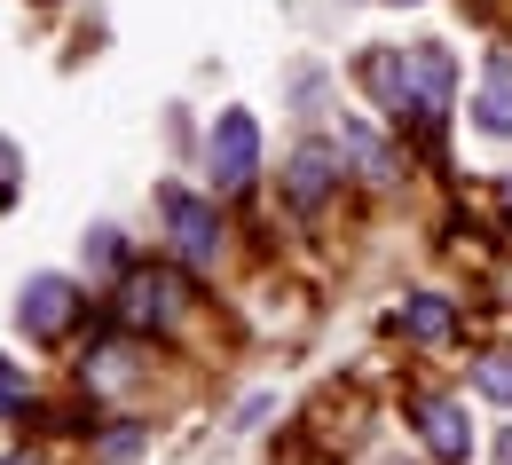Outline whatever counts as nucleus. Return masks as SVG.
<instances>
[{
    "instance_id": "nucleus-17",
    "label": "nucleus",
    "mask_w": 512,
    "mask_h": 465,
    "mask_svg": "<svg viewBox=\"0 0 512 465\" xmlns=\"http://www.w3.org/2000/svg\"><path fill=\"white\" fill-rule=\"evenodd\" d=\"M0 465H40V458H0Z\"/></svg>"
},
{
    "instance_id": "nucleus-16",
    "label": "nucleus",
    "mask_w": 512,
    "mask_h": 465,
    "mask_svg": "<svg viewBox=\"0 0 512 465\" xmlns=\"http://www.w3.org/2000/svg\"><path fill=\"white\" fill-rule=\"evenodd\" d=\"M497 465H512V426H505V434H497Z\"/></svg>"
},
{
    "instance_id": "nucleus-15",
    "label": "nucleus",
    "mask_w": 512,
    "mask_h": 465,
    "mask_svg": "<svg viewBox=\"0 0 512 465\" xmlns=\"http://www.w3.org/2000/svg\"><path fill=\"white\" fill-rule=\"evenodd\" d=\"M95 261L111 268V261H127V245H119V229H95Z\"/></svg>"
},
{
    "instance_id": "nucleus-8",
    "label": "nucleus",
    "mask_w": 512,
    "mask_h": 465,
    "mask_svg": "<svg viewBox=\"0 0 512 465\" xmlns=\"http://www.w3.org/2000/svg\"><path fill=\"white\" fill-rule=\"evenodd\" d=\"M339 158H355L363 182H394V174H402V158L386 150V134H371L363 119H339Z\"/></svg>"
},
{
    "instance_id": "nucleus-14",
    "label": "nucleus",
    "mask_w": 512,
    "mask_h": 465,
    "mask_svg": "<svg viewBox=\"0 0 512 465\" xmlns=\"http://www.w3.org/2000/svg\"><path fill=\"white\" fill-rule=\"evenodd\" d=\"M134 450H142V426H119V434H103V458H111V465H127Z\"/></svg>"
},
{
    "instance_id": "nucleus-5",
    "label": "nucleus",
    "mask_w": 512,
    "mask_h": 465,
    "mask_svg": "<svg viewBox=\"0 0 512 465\" xmlns=\"http://www.w3.org/2000/svg\"><path fill=\"white\" fill-rule=\"evenodd\" d=\"M410 418H418L426 450H434L442 465H465V458H473V426H465V402H449V395H418V402H410Z\"/></svg>"
},
{
    "instance_id": "nucleus-9",
    "label": "nucleus",
    "mask_w": 512,
    "mask_h": 465,
    "mask_svg": "<svg viewBox=\"0 0 512 465\" xmlns=\"http://www.w3.org/2000/svg\"><path fill=\"white\" fill-rule=\"evenodd\" d=\"M402 332L418 339V347H442V339L457 332V308H449L442 292H410V300H402Z\"/></svg>"
},
{
    "instance_id": "nucleus-10",
    "label": "nucleus",
    "mask_w": 512,
    "mask_h": 465,
    "mask_svg": "<svg viewBox=\"0 0 512 465\" xmlns=\"http://www.w3.org/2000/svg\"><path fill=\"white\" fill-rule=\"evenodd\" d=\"M331 166H339V142H308V150L292 158V205H323Z\"/></svg>"
},
{
    "instance_id": "nucleus-4",
    "label": "nucleus",
    "mask_w": 512,
    "mask_h": 465,
    "mask_svg": "<svg viewBox=\"0 0 512 465\" xmlns=\"http://www.w3.org/2000/svg\"><path fill=\"white\" fill-rule=\"evenodd\" d=\"M166 229H174V245H182V261H190V268H213V253H221V213H213L205 198L166 190Z\"/></svg>"
},
{
    "instance_id": "nucleus-6",
    "label": "nucleus",
    "mask_w": 512,
    "mask_h": 465,
    "mask_svg": "<svg viewBox=\"0 0 512 465\" xmlns=\"http://www.w3.org/2000/svg\"><path fill=\"white\" fill-rule=\"evenodd\" d=\"M473 127H481V134H497V142L512 134V56H489V64H481V95H473Z\"/></svg>"
},
{
    "instance_id": "nucleus-19",
    "label": "nucleus",
    "mask_w": 512,
    "mask_h": 465,
    "mask_svg": "<svg viewBox=\"0 0 512 465\" xmlns=\"http://www.w3.org/2000/svg\"><path fill=\"white\" fill-rule=\"evenodd\" d=\"M394 8H418V0H394Z\"/></svg>"
},
{
    "instance_id": "nucleus-11",
    "label": "nucleus",
    "mask_w": 512,
    "mask_h": 465,
    "mask_svg": "<svg viewBox=\"0 0 512 465\" xmlns=\"http://www.w3.org/2000/svg\"><path fill=\"white\" fill-rule=\"evenodd\" d=\"M473 387L512 410V355H481V363H473Z\"/></svg>"
},
{
    "instance_id": "nucleus-1",
    "label": "nucleus",
    "mask_w": 512,
    "mask_h": 465,
    "mask_svg": "<svg viewBox=\"0 0 512 465\" xmlns=\"http://www.w3.org/2000/svg\"><path fill=\"white\" fill-rule=\"evenodd\" d=\"M363 87L379 95L394 119L442 127L449 87H457V64H449L442 40H418V48H379V56H363Z\"/></svg>"
},
{
    "instance_id": "nucleus-12",
    "label": "nucleus",
    "mask_w": 512,
    "mask_h": 465,
    "mask_svg": "<svg viewBox=\"0 0 512 465\" xmlns=\"http://www.w3.org/2000/svg\"><path fill=\"white\" fill-rule=\"evenodd\" d=\"M16 190H24V150H16L8 134H0V213L16 205Z\"/></svg>"
},
{
    "instance_id": "nucleus-2",
    "label": "nucleus",
    "mask_w": 512,
    "mask_h": 465,
    "mask_svg": "<svg viewBox=\"0 0 512 465\" xmlns=\"http://www.w3.org/2000/svg\"><path fill=\"white\" fill-rule=\"evenodd\" d=\"M205 174H213V190H253L260 174V119L253 111H221L213 134H205Z\"/></svg>"
},
{
    "instance_id": "nucleus-3",
    "label": "nucleus",
    "mask_w": 512,
    "mask_h": 465,
    "mask_svg": "<svg viewBox=\"0 0 512 465\" xmlns=\"http://www.w3.org/2000/svg\"><path fill=\"white\" fill-rule=\"evenodd\" d=\"M71 316H79V284L56 276V268H40V276H24V292H16V324L32 339H64Z\"/></svg>"
},
{
    "instance_id": "nucleus-13",
    "label": "nucleus",
    "mask_w": 512,
    "mask_h": 465,
    "mask_svg": "<svg viewBox=\"0 0 512 465\" xmlns=\"http://www.w3.org/2000/svg\"><path fill=\"white\" fill-rule=\"evenodd\" d=\"M24 395H32L24 363H8V355H0V418H8V410H24Z\"/></svg>"
},
{
    "instance_id": "nucleus-18",
    "label": "nucleus",
    "mask_w": 512,
    "mask_h": 465,
    "mask_svg": "<svg viewBox=\"0 0 512 465\" xmlns=\"http://www.w3.org/2000/svg\"><path fill=\"white\" fill-rule=\"evenodd\" d=\"M505 213H512V174H505Z\"/></svg>"
},
{
    "instance_id": "nucleus-7",
    "label": "nucleus",
    "mask_w": 512,
    "mask_h": 465,
    "mask_svg": "<svg viewBox=\"0 0 512 465\" xmlns=\"http://www.w3.org/2000/svg\"><path fill=\"white\" fill-rule=\"evenodd\" d=\"M174 300H182V284L174 276H158V268H134L127 276V324H174Z\"/></svg>"
}]
</instances>
